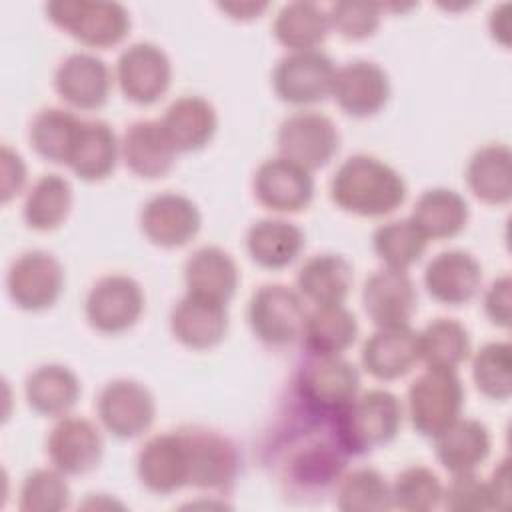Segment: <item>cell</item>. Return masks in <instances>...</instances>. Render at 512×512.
Listing matches in <instances>:
<instances>
[{
  "instance_id": "1",
  "label": "cell",
  "mask_w": 512,
  "mask_h": 512,
  "mask_svg": "<svg viewBox=\"0 0 512 512\" xmlns=\"http://www.w3.org/2000/svg\"><path fill=\"white\" fill-rule=\"evenodd\" d=\"M408 188L398 170L368 156L354 154L346 158L330 180L332 202L354 216L382 218L400 208Z\"/></svg>"
},
{
  "instance_id": "2",
  "label": "cell",
  "mask_w": 512,
  "mask_h": 512,
  "mask_svg": "<svg viewBox=\"0 0 512 512\" xmlns=\"http://www.w3.org/2000/svg\"><path fill=\"white\" fill-rule=\"evenodd\" d=\"M340 444L348 456L366 454L392 442L402 426V404L396 394L374 388L358 392L332 416Z\"/></svg>"
},
{
  "instance_id": "3",
  "label": "cell",
  "mask_w": 512,
  "mask_h": 512,
  "mask_svg": "<svg viewBox=\"0 0 512 512\" xmlns=\"http://www.w3.org/2000/svg\"><path fill=\"white\" fill-rule=\"evenodd\" d=\"M346 458L332 420V432H300L288 442L278 462L280 478L300 492L324 490L340 478Z\"/></svg>"
},
{
  "instance_id": "4",
  "label": "cell",
  "mask_w": 512,
  "mask_h": 512,
  "mask_svg": "<svg viewBox=\"0 0 512 512\" xmlns=\"http://www.w3.org/2000/svg\"><path fill=\"white\" fill-rule=\"evenodd\" d=\"M294 388L308 412L332 418L360 392V372L340 354H310L296 372Z\"/></svg>"
},
{
  "instance_id": "5",
  "label": "cell",
  "mask_w": 512,
  "mask_h": 512,
  "mask_svg": "<svg viewBox=\"0 0 512 512\" xmlns=\"http://www.w3.org/2000/svg\"><path fill=\"white\" fill-rule=\"evenodd\" d=\"M48 20L74 40L90 48H112L130 30V14L120 2L106 0H52Z\"/></svg>"
},
{
  "instance_id": "6",
  "label": "cell",
  "mask_w": 512,
  "mask_h": 512,
  "mask_svg": "<svg viewBox=\"0 0 512 512\" xmlns=\"http://www.w3.org/2000/svg\"><path fill=\"white\" fill-rule=\"evenodd\" d=\"M464 408V386L456 370L428 368L408 388V416L414 430L434 438Z\"/></svg>"
},
{
  "instance_id": "7",
  "label": "cell",
  "mask_w": 512,
  "mask_h": 512,
  "mask_svg": "<svg viewBox=\"0 0 512 512\" xmlns=\"http://www.w3.org/2000/svg\"><path fill=\"white\" fill-rule=\"evenodd\" d=\"M246 316L252 334L260 342L288 346L302 338L308 312L300 292L284 284H264L252 294Z\"/></svg>"
},
{
  "instance_id": "8",
  "label": "cell",
  "mask_w": 512,
  "mask_h": 512,
  "mask_svg": "<svg viewBox=\"0 0 512 512\" xmlns=\"http://www.w3.org/2000/svg\"><path fill=\"white\" fill-rule=\"evenodd\" d=\"M276 142L282 158L314 172L324 168L338 152L340 132L330 116L300 110L282 120Z\"/></svg>"
},
{
  "instance_id": "9",
  "label": "cell",
  "mask_w": 512,
  "mask_h": 512,
  "mask_svg": "<svg viewBox=\"0 0 512 512\" xmlns=\"http://www.w3.org/2000/svg\"><path fill=\"white\" fill-rule=\"evenodd\" d=\"M334 76L336 66L328 54L320 50L290 52L278 60L272 72V86L282 102L308 106L332 94Z\"/></svg>"
},
{
  "instance_id": "10",
  "label": "cell",
  "mask_w": 512,
  "mask_h": 512,
  "mask_svg": "<svg viewBox=\"0 0 512 512\" xmlns=\"http://www.w3.org/2000/svg\"><path fill=\"white\" fill-rule=\"evenodd\" d=\"M6 288L10 300L20 310H48L64 290V268L50 252H24L8 268Z\"/></svg>"
},
{
  "instance_id": "11",
  "label": "cell",
  "mask_w": 512,
  "mask_h": 512,
  "mask_svg": "<svg viewBox=\"0 0 512 512\" xmlns=\"http://www.w3.org/2000/svg\"><path fill=\"white\" fill-rule=\"evenodd\" d=\"M144 310L142 286L126 274H108L96 280L86 296L88 324L102 334L130 330Z\"/></svg>"
},
{
  "instance_id": "12",
  "label": "cell",
  "mask_w": 512,
  "mask_h": 512,
  "mask_svg": "<svg viewBox=\"0 0 512 512\" xmlns=\"http://www.w3.org/2000/svg\"><path fill=\"white\" fill-rule=\"evenodd\" d=\"M180 434L186 446L188 486L222 490L236 480L240 454L230 438L208 428H184Z\"/></svg>"
},
{
  "instance_id": "13",
  "label": "cell",
  "mask_w": 512,
  "mask_h": 512,
  "mask_svg": "<svg viewBox=\"0 0 512 512\" xmlns=\"http://www.w3.org/2000/svg\"><path fill=\"white\" fill-rule=\"evenodd\" d=\"M96 412L102 426L120 440L144 434L156 416L152 392L138 380H110L98 394Z\"/></svg>"
},
{
  "instance_id": "14",
  "label": "cell",
  "mask_w": 512,
  "mask_h": 512,
  "mask_svg": "<svg viewBox=\"0 0 512 512\" xmlns=\"http://www.w3.org/2000/svg\"><path fill=\"white\" fill-rule=\"evenodd\" d=\"M116 80L130 102L150 106L170 88V58L152 42H134L118 56Z\"/></svg>"
},
{
  "instance_id": "15",
  "label": "cell",
  "mask_w": 512,
  "mask_h": 512,
  "mask_svg": "<svg viewBox=\"0 0 512 512\" xmlns=\"http://www.w3.org/2000/svg\"><path fill=\"white\" fill-rule=\"evenodd\" d=\"M254 198L278 214H296L314 198V178L306 168L278 156L264 160L254 172Z\"/></svg>"
},
{
  "instance_id": "16",
  "label": "cell",
  "mask_w": 512,
  "mask_h": 512,
  "mask_svg": "<svg viewBox=\"0 0 512 512\" xmlns=\"http://www.w3.org/2000/svg\"><path fill=\"white\" fill-rule=\"evenodd\" d=\"M202 226L198 206L184 194L164 192L152 196L140 210V230L160 248H180L188 244Z\"/></svg>"
},
{
  "instance_id": "17",
  "label": "cell",
  "mask_w": 512,
  "mask_h": 512,
  "mask_svg": "<svg viewBox=\"0 0 512 512\" xmlns=\"http://www.w3.org/2000/svg\"><path fill=\"white\" fill-rule=\"evenodd\" d=\"M46 452L54 468L66 476L92 472L104 454V442L96 424L80 416H62L50 430Z\"/></svg>"
},
{
  "instance_id": "18",
  "label": "cell",
  "mask_w": 512,
  "mask_h": 512,
  "mask_svg": "<svg viewBox=\"0 0 512 512\" xmlns=\"http://www.w3.org/2000/svg\"><path fill=\"white\" fill-rule=\"evenodd\" d=\"M342 112L352 118L378 114L390 98V78L370 60H352L336 70L332 94Z\"/></svg>"
},
{
  "instance_id": "19",
  "label": "cell",
  "mask_w": 512,
  "mask_h": 512,
  "mask_svg": "<svg viewBox=\"0 0 512 512\" xmlns=\"http://www.w3.org/2000/svg\"><path fill=\"white\" fill-rule=\"evenodd\" d=\"M54 88L66 104L78 110H98L108 102L112 74L102 58L74 52L58 64Z\"/></svg>"
},
{
  "instance_id": "20",
  "label": "cell",
  "mask_w": 512,
  "mask_h": 512,
  "mask_svg": "<svg viewBox=\"0 0 512 512\" xmlns=\"http://www.w3.org/2000/svg\"><path fill=\"white\" fill-rule=\"evenodd\" d=\"M230 326L224 302L188 294L176 302L170 312L172 336L186 348L208 350L218 346Z\"/></svg>"
},
{
  "instance_id": "21",
  "label": "cell",
  "mask_w": 512,
  "mask_h": 512,
  "mask_svg": "<svg viewBox=\"0 0 512 512\" xmlns=\"http://www.w3.org/2000/svg\"><path fill=\"white\" fill-rule=\"evenodd\" d=\"M136 474L154 494H172L188 486L186 446L180 430L148 438L138 452Z\"/></svg>"
},
{
  "instance_id": "22",
  "label": "cell",
  "mask_w": 512,
  "mask_h": 512,
  "mask_svg": "<svg viewBox=\"0 0 512 512\" xmlns=\"http://www.w3.org/2000/svg\"><path fill=\"white\" fill-rule=\"evenodd\" d=\"M482 266L464 250H444L424 270V286L444 306H464L480 290Z\"/></svg>"
},
{
  "instance_id": "23",
  "label": "cell",
  "mask_w": 512,
  "mask_h": 512,
  "mask_svg": "<svg viewBox=\"0 0 512 512\" xmlns=\"http://www.w3.org/2000/svg\"><path fill=\"white\" fill-rule=\"evenodd\" d=\"M362 304L378 328L408 324L418 306L416 286L406 270L382 268L364 282Z\"/></svg>"
},
{
  "instance_id": "24",
  "label": "cell",
  "mask_w": 512,
  "mask_h": 512,
  "mask_svg": "<svg viewBox=\"0 0 512 512\" xmlns=\"http://www.w3.org/2000/svg\"><path fill=\"white\" fill-rule=\"evenodd\" d=\"M362 366L376 380L406 376L420 360L418 332L408 324L380 326L362 346Z\"/></svg>"
},
{
  "instance_id": "25",
  "label": "cell",
  "mask_w": 512,
  "mask_h": 512,
  "mask_svg": "<svg viewBox=\"0 0 512 512\" xmlns=\"http://www.w3.org/2000/svg\"><path fill=\"white\" fill-rule=\"evenodd\" d=\"M120 154L132 174L156 180L172 170L178 152L162 130L160 120H138L124 132Z\"/></svg>"
},
{
  "instance_id": "26",
  "label": "cell",
  "mask_w": 512,
  "mask_h": 512,
  "mask_svg": "<svg viewBox=\"0 0 512 512\" xmlns=\"http://www.w3.org/2000/svg\"><path fill=\"white\" fill-rule=\"evenodd\" d=\"M490 446L488 428L472 418H456L434 436L436 458L452 476L476 472V468L486 462Z\"/></svg>"
},
{
  "instance_id": "27",
  "label": "cell",
  "mask_w": 512,
  "mask_h": 512,
  "mask_svg": "<svg viewBox=\"0 0 512 512\" xmlns=\"http://www.w3.org/2000/svg\"><path fill=\"white\" fill-rule=\"evenodd\" d=\"M160 124L176 152H196L214 138L218 116L206 98L188 94L166 108Z\"/></svg>"
},
{
  "instance_id": "28",
  "label": "cell",
  "mask_w": 512,
  "mask_h": 512,
  "mask_svg": "<svg viewBox=\"0 0 512 512\" xmlns=\"http://www.w3.org/2000/svg\"><path fill=\"white\" fill-rule=\"evenodd\" d=\"M186 292L228 304L236 294L240 272L234 258L218 246L198 248L184 264Z\"/></svg>"
},
{
  "instance_id": "29",
  "label": "cell",
  "mask_w": 512,
  "mask_h": 512,
  "mask_svg": "<svg viewBox=\"0 0 512 512\" xmlns=\"http://www.w3.org/2000/svg\"><path fill=\"white\" fill-rule=\"evenodd\" d=\"M304 244V232L280 218L258 220L246 232V250L252 262L268 270H282L296 262Z\"/></svg>"
},
{
  "instance_id": "30",
  "label": "cell",
  "mask_w": 512,
  "mask_h": 512,
  "mask_svg": "<svg viewBox=\"0 0 512 512\" xmlns=\"http://www.w3.org/2000/svg\"><path fill=\"white\" fill-rule=\"evenodd\" d=\"M80 394L78 376L64 364H42L24 382L28 406L42 416H66L78 404Z\"/></svg>"
},
{
  "instance_id": "31",
  "label": "cell",
  "mask_w": 512,
  "mask_h": 512,
  "mask_svg": "<svg viewBox=\"0 0 512 512\" xmlns=\"http://www.w3.org/2000/svg\"><path fill=\"white\" fill-rule=\"evenodd\" d=\"M470 192L484 204L504 206L512 198V152L506 144L478 148L466 166Z\"/></svg>"
},
{
  "instance_id": "32",
  "label": "cell",
  "mask_w": 512,
  "mask_h": 512,
  "mask_svg": "<svg viewBox=\"0 0 512 512\" xmlns=\"http://www.w3.org/2000/svg\"><path fill=\"white\" fill-rule=\"evenodd\" d=\"M118 156L120 142L110 124L102 120H84L66 166H70L78 178L98 182L114 172Z\"/></svg>"
},
{
  "instance_id": "33",
  "label": "cell",
  "mask_w": 512,
  "mask_h": 512,
  "mask_svg": "<svg viewBox=\"0 0 512 512\" xmlns=\"http://www.w3.org/2000/svg\"><path fill=\"white\" fill-rule=\"evenodd\" d=\"M354 282L350 262L340 254H316L298 270L296 284L300 296L316 306L344 304Z\"/></svg>"
},
{
  "instance_id": "34",
  "label": "cell",
  "mask_w": 512,
  "mask_h": 512,
  "mask_svg": "<svg viewBox=\"0 0 512 512\" xmlns=\"http://www.w3.org/2000/svg\"><path fill=\"white\" fill-rule=\"evenodd\" d=\"M468 216V202L452 188L424 190L410 214L428 240L454 238L466 228Z\"/></svg>"
},
{
  "instance_id": "35",
  "label": "cell",
  "mask_w": 512,
  "mask_h": 512,
  "mask_svg": "<svg viewBox=\"0 0 512 512\" xmlns=\"http://www.w3.org/2000/svg\"><path fill=\"white\" fill-rule=\"evenodd\" d=\"M328 12L314 2L284 4L274 18V38L292 52L316 50L328 36Z\"/></svg>"
},
{
  "instance_id": "36",
  "label": "cell",
  "mask_w": 512,
  "mask_h": 512,
  "mask_svg": "<svg viewBox=\"0 0 512 512\" xmlns=\"http://www.w3.org/2000/svg\"><path fill=\"white\" fill-rule=\"evenodd\" d=\"M358 336L356 316L344 304L316 306L304 322V344L310 354H342Z\"/></svg>"
},
{
  "instance_id": "37",
  "label": "cell",
  "mask_w": 512,
  "mask_h": 512,
  "mask_svg": "<svg viewBox=\"0 0 512 512\" xmlns=\"http://www.w3.org/2000/svg\"><path fill=\"white\" fill-rule=\"evenodd\" d=\"M72 210V186L60 174L40 176L24 198L22 216L28 228L50 232L64 224Z\"/></svg>"
},
{
  "instance_id": "38",
  "label": "cell",
  "mask_w": 512,
  "mask_h": 512,
  "mask_svg": "<svg viewBox=\"0 0 512 512\" xmlns=\"http://www.w3.org/2000/svg\"><path fill=\"white\" fill-rule=\"evenodd\" d=\"M82 122L62 108L40 110L30 124V144L38 156L54 164H68Z\"/></svg>"
},
{
  "instance_id": "39",
  "label": "cell",
  "mask_w": 512,
  "mask_h": 512,
  "mask_svg": "<svg viewBox=\"0 0 512 512\" xmlns=\"http://www.w3.org/2000/svg\"><path fill=\"white\" fill-rule=\"evenodd\" d=\"M418 348L428 368L456 370L468 360L472 344L464 324L452 318H436L418 332Z\"/></svg>"
},
{
  "instance_id": "40",
  "label": "cell",
  "mask_w": 512,
  "mask_h": 512,
  "mask_svg": "<svg viewBox=\"0 0 512 512\" xmlns=\"http://www.w3.org/2000/svg\"><path fill=\"white\" fill-rule=\"evenodd\" d=\"M426 234L414 224L412 218L390 220L378 226L372 234V248L386 268L408 270L416 264L428 248Z\"/></svg>"
},
{
  "instance_id": "41",
  "label": "cell",
  "mask_w": 512,
  "mask_h": 512,
  "mask_svg": "<svg viewBox=\"0 0 512 512\" xmlns=\"http://www.w3.org/2000/svg\"><path fill=\"white\" fill-rule=\"evenodd\" d=\"M336 506L344 512L390 510L392 508L390 484L374 468H356L338 482Z\"/></svg>"
},
{
  "instance_id": "42",
  "label": "cell",
  "mask_w": 512,
  "mask_h": 512,
  "mask_svg": "<svg viewBox=\"0 0 512 512\" xmlns=\"http://www.w3.org/2000/svg\"><path fill=\"white\" fill-rule=\"evenodd\" d=\"M472 380L486 398L508 400L512 394V346L508 342L484 344L472 360Z\"/></svg>"
},
{
  "instance_id": "43",
  "label": "cell",
  "mask_w": 512,
  "mask_h": 512,
  "mask_svg": "<svg viewBox=\"0 0 512 512\" xmlns=\"http://www.w3.org/2000/svg\"><path fill=\"white\" fill-rule=\"evenodd\" d=\"M444 486L440 478L426 466H410L402 470L390 484L392 508L406 512H428L442 504Z\"/></svg>"
},
{
  "instance_id": "44",
  "label": "cell",
  "mask_w": 512,
  "mask_h": 512,
  "mask_svg": "<svg viewBox=\"0 0 512 512\" xmlns=\"http://www.w3.org/2000/svg\"><path fill=\"white\" fill-rule=\"evenodd\" d=\"M70 496L64 472L58 468H38L22 480L18 508L22 512H58L68 508Z\"/></svg>"
},
{
  "instance_id": "45",
  "label": "cell",
  "mask_w": 512,
  "mask_h": 512,
  "mask_svg": "<svg viewBox=\"0 0 512 512\" xmlns=\"http://www.w3.org/2000/svg\"><path fill=\"white\" fill-rule=\"evenodd\" d=\"M330 28L342 38L358 42L370 38L382 20V4L376 2H336L328 8Z\"/></svg>"
},
{
  "instance_id": "46",
  "label": "cell",
  "mask_w": 512,
  "mask_h": 512,
  "mask_svg": "<svg viewBox=\"0 0 512 512\" xmlns=\"http://www.w3.org/2000/svg\"><path fill=\"white\" fill-rule=\"evenodd\" d=\"M442 504L454 512H486L498 510V502L490 480L476 476V472L454 474L450 484L444 488Z\"/></svg>"
},
{
  "instance_id": "47",
  "label": "cell",
  "mask_w": 512,
  "mask_h": 512,
  "mask_svg": "<svg viewBox=\"0 0 512 512\" xmlns=\"http://www.w3.org/2000/svg\"><path fill=\"white\" fill-rule=\"evenodd\" d=\"M510 288H512L510 276L504 274L496 278L484 294V312L494 326H500V328L510 326Z\"/></svg>"
},
{
  "instance_id": "48",
  "label": "cell",
  "mask_w": 512,
  "mask_h": 512,
  "mask_svg": "<svg viewBox=\"0 0 512 512\" xmlns=\"http://www.w3.org/2000/svg\"><path fill=\"white\" fill-rule=\"evenodd\" d=\"M26 182V164L18 152H14L10 146H2V202L12 200Z\"/></svg>"
},
{
  "instance_id": "49",
  "label": "cell",
  "mask_w": 512,
  "mask_h": 512,
  "mask_svg": "<svg viewBox=\"0 0 512 512\" xmlns=\"http://www.w3.org/2000/svg\"><path fill=\"white\" fill-rule=\"evenodd\" d=\"M488 28L496 42H500L504 48L510 46V4L504 2L490 12Z\"/></svg>"
},
{
  "instance_id": "50",
  "label": "cell",
  "mask_w": 512,
  "mask_h": 512,
  "mask_svg": "<svg viewBox=\"0 0 512 512\" xmlns=\"http://www.w3.org/2000/svg\"><path fill=\"white\" fill-rule=\"evenodd\" d=\"M490 486L494 490L498 510H506L510 506V462L502 460L490 478Z\"/></svg>"
},
{
  "instance_id": "51",
  "label": "cell",
  "mask_w": 512,
  "mask_h": 512,
  "mask_svg": "<svg viewBox=\"0 0 512 512\" xmlns=\"http://www.w3.org/2000/svg\"><path fill=\"white\" fill-rule=\"evenodd\" d=\"M218 8L230 14V18L234 20H254L268 8V4L266 2L262 4L260 2H224V4H218Z\"/></svg>"
}]
</instances>
